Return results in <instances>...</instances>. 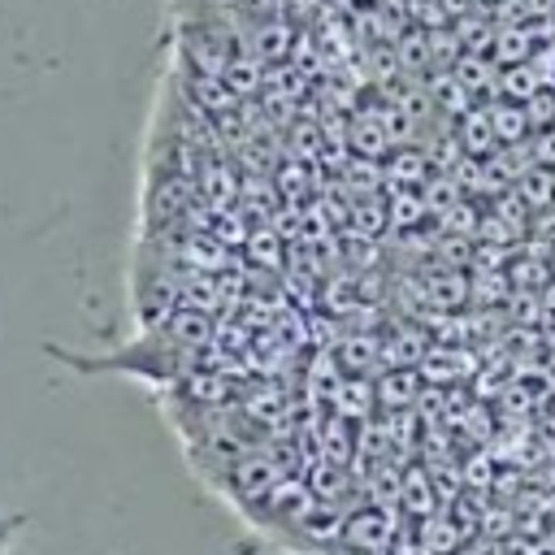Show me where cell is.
I'll use <instances>...</instances> for the list:
<instances>
[{
  "label": "cell",
  "instance_id": "1",
  "mask_svg": "<svg viewBox=\"0 0 555 555\" xmlns=\"http://www.w3.org/2000/svg\"><path fill=\"white\" fill-rule=\"evenodd\" d=\"M186 95L195 104H204L208 113H234L238 108V95L230 91V82L221 74H191L186 78Z\"/></svg>",
  "mask_w": 555,
  "mask_h": 555
},
{
  "label": "cell",
  "instance_id": "2",
  "mask_svg": "<svg viewBox=\"0 0 555 555\" xmlns=\"http://www.w3.org/2000/svg\"><path fill=\"white\" fill-rule=\"evenodd\" d=\"M486 113H490L494 139H499L503 147H520V143H525V134L533 130V126H529V113H525V104H516V100H499V104H490Z\"/></svg>",
  "mask_w": 555,
  "mask_h": 555
},
{
  "label": "cell",
  "instance_id": "3",
  "mask_svg": "<svg viewBox=\"0 0 555 555\" xmlns=\"http://www.w3.org/2000/svg\"><path fill=\"white\" fill-rule=\"evenodd\" d=\"M460 147H464L468 156H490V152L499 147V139H494V126H490V113H486V108H468V113L460 117Z\"/></svg>",
  "mask_w": 555,
  "mask_h": 555
},
{
  "label": "cell",
  "instance_id": "4",
  "mask_svg": "<svg viewBox=\"0 0 555 555\" xmlns=\"http://www.w3.org/2000/svg\"><path fill=\"white\" fill-rule=\"evenodd\" d=\"M416 542H421V555H455L464 538L447 516H425L416 529Z\"/></svg>",
  "mask_w": 555,
  "mask_h": 555
},
{
  "label": "cell",
  "instance_id": "5",
  "mask_svg": "<svg viewBox=\"0 0 555 555\" xmlns=\"http://www.w3.org/2000/svg\"><path fill=\"white\" fill-rule=\"evenodd\" d=\"M429 156L421 152V147H403V152H395L390 156V178L399 182V186H425L429 182Z\"/></svg>",
  "mask_w": 555,
  "mask_h": 555
},
{
  "label": "cell",
  "instance_id": "6",
  "mask_svg": "<svg viewBox=\"0 0 555 555\" xmlns=\"http://www.w3.org/2000/svg\"><path fill=\"white\" fill-rule=\"evenodd\" d=\"M351 147L356 152H369V156H382V152L395 147V134L377 117H356L351 121Z\"/></svg>",
  "mask_w": 555,
  "mask_h": 555
},
{
  "label": "cell",
  "instance_id": "7",
  "mask_svg": "<svg viewBox=\"0 0 555 555\" xmlns=\"http://www.w3.org/2000/svg\"><path fill=\"white\" fill-rule=\"evenodd\" d=\"M221 78L230 82V91H234V95H251V91H260V82H264L260 56H230V65H225V74H221Z\"/></svg>",
  "mask_w": 555,
  "mask_h": 555
},
{
  "label": "cell",
  "instance_id": "8",
  "mask_svg": "<svg viewBox=\"0 0 555 555\" xmlns=\"http://www.w3.org/2000/svg\"><path fill=\"white\" fill-rule=\"evenodd\" d=\"M464 295H468V286H464V278L455 269H442V282H434V273H425V299L434 308H460Z\"/></svg>",
  "mask_w": 555,
  "mask_h": 555
},
{
  "label": "cell",
  "instance_id": "9",
  "mask_svg": "<svg viewBox=\"0 0 555 555\" xmlns=\"http://www.w3.org/2000/svg\"><path fill=\"white\" fill-rule=\"evenodd\" d=\"M434 104H442L447 113H468V104H473V91L460 82V74H438L434 78Z\"/></svg>",
  "mask_w": 555,
  "mask_h": 555
},
{
  "label": "cell",
  "instance_id": "10",
  "mask_svg": "<svg viewBox=\"0 0 555 555\" xmlns=\"http://www.w3.org/2000/svg\"><path fill=\"white\" fill-rule=\"evenodd\" d=\"M516 191H520V199H525V204H538V208H546V204L555 199V173L533 165V169H525V173H520Z\"/></svg>",
  "mask_w": 555,
  "mask_h": 555
},
{
  "label": "cell",
  "instance_id": "11",
  "mask_svg": "<svg viewBox=\"0 0 555 555\" xmlns=\"http://www.w3.org/2000/svg\"><path fill=\"white\" fill-rule=\"evenodd\" d=\"M286 52H291V26L286 22L256 26V56L260 61H273V56H286Z\"/></svg>",
  "mask_w": 555,
  "mask_h": 555
},
{
  "label": "cell",
  "instance_id": "12",
  "mask_svg": "<svg viewBox=\"0 0 555 555\" xmlns=\"http://www.w3.org/2000/svg\"><path fill=\"white\" fill-rule=\"evenodd\" d=\"M529 48H533V35H525V30H503L499 43H494V56H499L503 65H520V61H529Z\"/></svg>",
  "mask_w": 555,
  "mask_h": 555
},
{
  "label": "cell",
  "instance_id": "13",
  "mask_svg": "<svg viewBox=\"0 0 555 555\" xmlns=\"http://www.w3.org/2000/svg\"><path fill=\"white\" fill-rule=\"evenodd\" d=\"M525 113L533 130H555V87H542L533 100H525Z\"/></svg>",
  "mask_w": 555,
  "mask_h": 555
},
{
  "label": "cell",
  "instance_id": "14",
  "mask_svg": "<svg viewBox=\"0 0 555 555\" xmlns=\"http://www.w3.org/2000/svg\"><path fill=\"white\" fill-rule=\"evenodd\" d=\"M542 308H546V312H555V286L546 291V299H542Z\"/></svg>",
  "mask_w": 555,
  "mask_h": 555
}]
</instances>
